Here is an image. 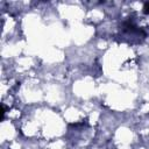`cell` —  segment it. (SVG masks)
Returning <instances> with one entry per match:
<instances>
[{"mask_svg":"<svg viewBox=\"0 0 149 149\" xmlns=\"http://www.w3.org/2000/svg\"><path fill=\"white\" fill-rule=\"evenodd\" d=\"M144 13H147V14H149V2H147L146 5H144Z\"/></svg>","mask_w":149,"mask_h":149,"instance_id":"cell-1","label":"cell"}]
</instances>
